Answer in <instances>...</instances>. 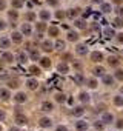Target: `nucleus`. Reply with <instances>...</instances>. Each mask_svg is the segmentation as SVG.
<instances>
[{"label":"nucleus","mask_w":123,"mask_h":131,"mask_svg":"<svg viewBox=\"0 0 123 131\" xmlns=\"http://www.w3.org/2000/svg\"><path fill=\"white\" fill-rule=\"evenodd\" d=\"M0 131H2V126H0Z\"/></svg>","instance_id":"57"},{"label":"nucleus","mask_w":123,"mask_h":131,"mask_svg":"<svg viewBox=\"0 0 123 131\" xmlns=\"http://www.w3.org/2000/svg\"><path fill=\"white\" fill-rule=\"evenodd\" d=\"M6 8V2H5V0H0V11H3Z\"/></svg>","instance_id":"39"},{"label":"nucleus","mask_w":123,"mask_h":131,"mask_svg":"<svg viewBox=\"0 0 123 131\" xmlns=\"http://www.w3.org/2000/svg\"><path fill=\"white\" fill-rule=\"evenodd\" d=\"M9 97H11L9 90H6V88H2V90H0V99H2V100H8Z\"/></svg>","instance_id":"3"},{"label":"nucleus","mask_w":123,"mask_h":131,"mask_svg":"<svg viewBox=\"0 0 123 131\" xmlns=\"http://www.w3.org/2000/svg\"><path fill=\"white\" fill-rule=\"evenodd\" d=\"M8 16H9V19H11V20H16L19 14H17L16 11H8Z\"/></svg>","instance_id":"28"},{"label":"nucleus","mask_w":123,"mask_h":131,"mask_svg":"<svg viewBox=\"0 0 123 131\" xmlns=\"http://www.w3.org/2000/svg\"><path fill=\"white\" fill-rule=\"evenodd\" d=\"M103 73H105V70H103V68H100V67L94 68V76H103Z\"/></svg>","instance_id":"19"},{"label":"nucleus","mask_w":123,"mask_h":131,"mask_svg":"<svg viewBox=\"0 0 123 131\" xmlns=\"http://www.w3.org/2000/svg\"><path fill=\"white\" fill-rule=\"evenodd\" d=\"M31 31H32V29H31V25H29V23H23V25H22V34L29 36Z\"/></svg>","instance_id":"6"},{"label":"nucleus","mask_w":123,"mask_h":131,"mask_svg":"<svg viewBox=\"0 0 123 131\" xmlns=\"http://www.w3.org/2000/svg\"><path fill=\"white\" fill-rule=\"evenodd\" d=\"M17 62H19V63H25V62H26V56H25L23 52L19 54V56H17Z\"/></svg>","instance_id":"22"},{"label":"nucleus","mask_w":123,"mask_h":131,"mask_svg":"<svg viewBox=\"0 0 123 131\" xmlns=\"http://www.w3.org/2000/svg\"><path fill=\"white\" fill-rule=\"evenodd\" d=\"M103 82L108 83V85H111V83H112V77H109V76H103Z\"/></svg>","instance_id":"35"},{"label":"nucleus","mask_w":123,"mask_h":131,"mask_svg":"<svg viewBox=\"0 0 123 131\" xmlns=\"http://www.w3.org/2000/svg\"><path fill=\"white\" fill-rule=\"evenodd\" d=\"M92 3H102V0H92Z\"/></svg>","instance_id":"53"},{"label":"nucleus","mask_w":123,"mask_h":131,"mask_svg":"<svg viewBox=\"0 0 123 131\" xmlns=\"http://www.w3.org/2000/svg\"><path fill=\"white\" fill-rule=\"evenodd\" d=\"M9 86L11 88H16L17 86V80H9Z\"/></svg>","instance_id":"43"},{"label":"nucleus","mask_w":123,"mask_h":131,"mask_svg":"<svg viewBox=\"0 0 123 131\" xmlns=\"http://www.w3.org/2000/svg\"><path fill=\"white\" fill-rule=\"evenodd\" d=\"M108 62H109V65H118V59L114 57V56H111V57L108 59Z\"/></svg>","instance_id":"23"},{"label":"nucleus","mask_w":123,"mask_h":131,"mask_svg":"<svg viewBox=\"0 0 123 131\" xmlns=\"http://www.w3.org/2000/svg\"><path fill=\"white\" fill-rule=\"evenodd\" d=\"M57 71L61 73V74H66V73L69 71V67H68L66 63H58V65H57Z\"/></svg>","instance_id":"1"},{"label":"nucleus","mask_w":123,"mask_h":131,"mask_svg":"<svg viewBox=\"0 0 123 131\" xmlns=\"http://www.w3.org/2000/svg\"><path fill=\"white\" fill-rule=\"evenodd\" d=\"M2 59H3L5 62H8V63H11V62H13V59H14V56H13L11 52H3V56H2Z\"/></svg>","instance_id":"12"},{"label":"nucleus","mask_w":123,"mask_h":131,"mask_svg":"<svg viewBox=\"0 0 123 131\" xmlns=\"http://www.w3.org/2000/svg\"><path fill=\"white\" fill-rule=\"evenodd\" d=\"M40 65H42L43 68H49L51 62H49V59H48V57H42V59H40Z\"/></svg>","instance_id":"13"},{"label":"nucleus","mask_w":123,"mask_h":131,"mask_svg":"<svg viewBox=\"0 0 123 131\" xmlns=\"http://www.w3.org/2000/svg\"><path fill=\"white\" fill-rule=\"evenodd\" d=\"M77 52H79V54H86V52H88V48H86L85 45H79V46H77Z\"/></svg>","instance_id":"17"},{"label":"nucleus","mask_w":123,"mask_h":131,"mask_svg":"<svg viewBox=\"0 0 123 131\" xmlns=\"http://www.w3.org/2000/svg\"><path fill=\"white\" fill-rule=\"evenodd\" d=\"M23 5V0H13V6L14 8H20Z\"/></svg>","instance_id":"26"},{"label":"nucleus","mask_w":123,"mask_h":131,"mask_svg":"<svg viewBox=\"0 0 123 131\" xmlns=\"http://www.w3.org/2000/svg\"><path fill=\"white\" fill-rule=\"evenodd\" d=\"M49 34H51V36H57V34H58V28H55V26L49 28Z\"/></svg>","instance_id":"31"},{"label":"nucleus","mask_w":123,"mask_h":131,"mask_svg":"<svg viewBox=\"0 0 123 131\" xmlns=\"http://www.w3.org/2000/svg\"><path fill=\"white\" fill-rule=\"evenodd\" d=\"M89 86L91 88H97V82L95 80H89Z\"/></svg>","instance_id":"44"},{"label":"nucleus","mask_w":123,"mask_h":131,"mask_svg":"<svg viewBox=\"0 0 123 131\" xmlns=\"http://www.w3.org/2000/svg\"><path fill=\"white\" fill-rule=\"evenodd\" d=\"M42 46H43V49L51 51V49H52V42H51V40H45V42L42 43Z\"/></svg>","instance_id":"14"},{"label":"nucleus","mask_w":123,"mask_h":131,"mask_svg":"<svg viewBox=\"0 0 123 131\" xmlns=\"http://www.w3.org/2000/svg\"><path fill=\"white\" fill-rule=\"evenodd\" d=\"M79 99H80V102H89V96H88L86 93H82V94L79 96Z\"/></svg>","instance_id":"20"},{"label":"nucleus","mask_w":123,"mask_h":131,"mask_svg":"<svg viewBox=\"0 0 123 131\" xmlns=\"http://www.w3.org/2000/svg\"><path fill=\"white\" fill-rule=\"evenodd\" d=\"M117 14H120V16H123V8H117Z\"/></svg>","instance_id":"50"},{"label":"nucleus","mask_w":123,"mask_h":131,"mask_svg":"<svg viewBox=\"0 0 123 131\" xmlns=\"http://www.w3.org/2000/svg\"><path fill=\"white\" fill-rule=\"evenodd\" d=\"M16 123L17 125H26L28 123V119L25 116H16Z\"/></svg>","instance_id":"9"},{"label":"nucleus","mask_w":123,"mask_h":131,"mask_svg":"<svg viewBox=\"0 0 123 131\" xmlns=\"http://www.w3.org/2000/svg\"><path fill=\"white\" fill-rule=\"evenodd\" d=\"M31 59H34V60H35V59H39V52L32 51V52H31Z\"/></svg>","instance_id":"42"},{"label":"nucleus","mask_w":123,"mask_h":131,"mask_svg":"<svg viewBox=\"0 0 123 131\" xmlns=\"http://www.w3.org/2000/svg\"><path fill=\"white\" fill-rule=\"evenodd\" d=\"M114 103L118 105V106H121V105H123V97H121V96H117V97L114 99Z\"/></svg>","instance_id":"24"},{"label":"nucleus","mask_w":123,"mask_h":131,"mask_svg":"<svg viewBox=\"0 0 123 131\" xmlns=\"http://www.w3.org/2000/svg\"><path fill=\"white\" fill-rule=\"evenodd\" d=\"M103 32H105V36H106V37H114V31H112L111 28H105V31H103Z\"/></svg>","instance_id":"21"},{"label":"nucleus","mask_w":123,"mask_h":131,"mask_svg":"<svg viewBox=\"0 0 123 131\" xmlns=\"http://www.w3.org/2000/svg\"><path fill=\"white\" fill-rule=\"evenodd\" d=\"M14 99H16L17 103H23V102H26V94L25 93H17Z\"/></svg>","instance_id":"5"},{"label":"nucleus","mask_w":123,"mask_h":131,"mask_svg":"<svg viewBox=\"0 0 123 131\" xmlns=\"http://www.w3.org/2000/svg\"><path fill=\"white\" fill-rule=\"evenodd\" d=\"M68 39H69V40H72V42H76V40L79 39V36H77V32L69 31V32H68Z\"/></svg>","instance_id":"16"},{"label":"nucleus","mask_w":123,"mask_h":131,"mask_svg":"<svg viewBox=\"0 0 123 131\" xmlns=\"http://www.w3.org/2000/svg\"><path fill=\"white\" fill-rule=\"evenodd\" d=\"M121 2V0H114V3H120Z\"/></svg>","instance_id":"56"},{"label":"nucleus","mask_w":123,"mask_h":131,"mask_svg":"<svg viewBox=\"0 0 123 131\" xmlns=\"http://www.w3.org/2000/svg\"><path fill=\"white\" fill-rule=\"evenodd\" d=\"M102 11L106 13V14L111 13V5H109V3H102Z\"/></svg>","instance_id":"18"},{"label":"nucleus","mask_w":123,"mask_h":131,"mask_svg":"<svg viewBox=\"0 0 123 131\" xmlns=\"http://www.w3.org/2000/svg\"><path fill=\"white\" fill-rule=\"evenodd\" d=\"M9 45H11V40L8 37H2V39H0V48H9Z\"/></svg>","instance_id":"7"},{"label":"nucleus","mask_w":123,"mask_h":131,"mask_svg":"<svg viewBox=\"0 0 123 131\" xmlns=\"http://www.w3.org/2000/svg\"><path fill=\"white\" fill-rule=\"evenodd\" d=\"M42 110L46 111V113L52 111V103H51V102H43V103H42Z\"/></svg>","instance_id":"10"},{"label":"nucleus","mask_w":123,"mask_h":131,"mask_svg":"<svg viewBox=\"0 0 123 131\" xmlns=\"http://www.w3.org/2000/svg\"><path fill=\"white\" fill-rule=\"evenodd\" d=\"M0 28H5V23H3L2 20H0Z\"/></svg>","instance_id":"54"},{"label":"nucleus","mask_w":123,"mask_h":131,"mask_svg":"<svg viewBox=\"0 0 123 131\" xmlns=\"http://www.w3.org/2000/svg\"><path fill=\"white\" fill-rule=\"evenodd\" d=\"M55 131H66V128H65V126H57Z\"/></svg>","instance_id":"49"},{"label":"nucleus","mask_w":123,"mask_h":131,"mask_svg":"<svg viewBox=\"0 0 123 131\" xmlns=\"http://www.w3.org/2000/svg\"><path fill=\"white\" fill-rule=\"evenodd\" d=\"M76 26L77 28H85L86 26V23H85V20L82 19V20H76Z\"/></svg>","instance_id":"27"},{"label":"nucleus","mask_w":123,"mask_h":131,"mask_svg":"<svg viewBox=\"0 0 123 131\" xmlns=\"http://www.w3.org/2000/svg\"><path fill=\"white\" fill-rule=\"evenodd\" d=\"M37 29H39V31L42 32V31L45 29V23H37Z\"/></svg>","instance_id":"41"},{"label":"nucleus","mask_w":123,"mask_h":131,"mask_svg":"<svg viewBox=\"0 0 123 131\" xmlns=\"http://www.w3.org/2000/svg\"><path fill=\"white\" fill-rule=\"evenodd\" d=\"M118 42H120V43H123V34H120V36H118Z\"/></svg>","instance_id":"51"},{"label":"nucleus","mask_w":123,"mask_h":131,"mask_svg":"<svg viewBox=\"0 0 123 131\" xmlns=\"http://www.w3.org/2000/svg\"><path fill=\"white\" fill-rule=\"evenodd\" d=\"M117 125H118L120 128H123V122H117Z\"/></svg>","instance_id":"52"},{"label":"nucleus","mask_w":123,"mask_h":131,"mask_svg":"<svg viewBox=\"0 0 123 131\" xmlns=\"http://www.w3.org/2000/svg\"><path fill=\"white\" fill-rule=\"evenodd\" d=\"M22 40H23V34L22 32H13V42L20 43Z\"/></svg>","instance_id":"8"},{"label":"nucleus","mask_w":123,"mask_h":131,"mask_svg":"<svg viewBox=\"0 0 123 131\" xmlns=\"http://www.w3.org/2000/svg\"><path fill=\"white\" fill-rule=\"evenodd\" d=\"M85 16H86V17L91 16V8H86V9H85Z\"/></svg>","instance_id":"47"},{"label":"nucleus","mask_w":123,"mask_h":131,"mask_svg":"<svg viewBox=\"0 0 123 131\" xmlns=\"http://www.w3.org/2000/svg\"><path fill=\"white\" fill-rule=\"evenodd\" d=\"M95 128H97V129H102V128H103V123H102V122H97V123H95Z\"/></svg>","instance_id":"46"},{"label":"nucleus","mask_w":123,"mask_h":131,"mask_svg":"<svg viewBox=\"0 0 123 131\" xmlns=\"http://www.w3.org/2000/svg\"><path fill=\"white\" fill-rule=\"evenodd\" d=\"M40 17H42L43 20H48V19H49V13H48V11H42V13H40Z\"/></svg>","instance_id":"30"},{"label":"nucleus","mask_w":123,"mask_h":131,"mask_svg":"<svg viewBox=\"0 0 123 131\" xmlns=\"http://www.w3.org/2000/svg\"><path fill=\"white\" fill-rule=\"evenodd\" d=\"M77 11H79V9H69V13H68V14H69L71 17H76V16H77Z\"/></svg>","instance_id":"40"},{"label":"nucleus","mask_w":123,"mask_h":131,"mask_svg":"<svg viewBox=\"0 0 123 131\" xmlns=\"http://www.w3.org/2000/svg\"><path fill=\"white\" fill-rule=\"evenodd\" d=\"M54 46H55L57 49H63V48H65V42H61V40H57Z\"/></svg>","instance_id":"25"},{"label":"nucleus","mask_w":123,"mask_h":131,"mask_svg":"<svg viewBox=\"0 0 123 131\" xmlns=\"http://www.w3.org/2000/svg\"><path fill=\"white\" fill-rule=\"evenodd\" d=\"M91 59H92L94 62H102V60H103V54L99 52V51H94V52L91 54Z\"/></svg>","instance_id":"4"},{"label":"nucleus","mask_w":123,"mask_h":131,"mask_svg":"<svg viewBox=\"0 0 123 131\" xmlns=\"http://www.w3.org/2000/svg\"><path fill=\"white\" fill-rule=\"evenodd\" d=\"M115 79H118V80H123V71H121V70L115 71Z\"/></svg>","instance_id":"33"},{"label":"nucleus","mask_w":123,"mask_h":131,"mask_svg":"<svg viewBox=\"0 0 123 131\" xmlns=\"http://www.w3.org/2000/svg\"><path fill=\"white\" fill-rule=\"evenodd\" d=\"M29 73H32V74H40V70H39L37 67H31V68H29Z\"/></svg>","instance_id":"34"},{"label":"nucleus","mask_w":123,"mask_h":131,"mask_svg":"<svg viewBox=\"0 0 123 131\" xmlns=\"http://www.w3.org/2000/svg\"><path fill=\"white\" fill-rule=\"evenodd\" d=\"M74 80L79 82V83H82V82H83V76H82V74H77V76L74 77Z\"/></svg>","instance_id":"37"},{"label":"nucleus","mask_w":123,"mask_h":131,"mask_svg":"<svg viewBox=\"0 0 123 131\" xmlns=\"http://www.w3.org/2000/svg\"><path fill=\"white\" fill-rule=\"evenodd\" d=\"M114 25H115V26H123V20H121V19H118V17H117V19H115V20H114Z\"/></svg>","instance_id":"36"},{"label":"nucleus","mask_w":123,"mask_h":131,"mask_svg":"<svg viewBox=\"0 0 123 131\" xmlns=\"http://www.w3.org/2000/svg\"><path fill=\"white\" fill-rule=\"evenodd\" d=\"M112 120H114V116H112L111 113H105V114H103V122H105V123H111Z\"/></svg>","instance_id":"11"},{"label":"nucleus","mask_w":123,"mask_h":131,"mask_svg":"<svg viewBox=\"0 0 123 131\" xmlns=\"http://www.w3.org/2000/svg\"><path fill=\"white\" fill-rule=\"evenodd\" d=\"M51 123H52V122H51V119H48V117L40 119V125H42V126H46V128H48V126H51Z\"/></svg>","instance_id":"15"},{"label":"nucleus","mask_w":123,"mask_h":131,"mask_svg":"<svg viewBox=\"0 0 123 131\" xmlns=\"http://www.w3.org/2000/svg\"><path fill=\"white\" fill-rule=\"evenodd\" d=\"M72 114H74V116H82V114H83V108H74Z\"/></svg>","instance_id":"29"},{"label":"nucleus","mask_w":123,"mask_h":131,"mask_svg":"<svg viewBox=\"0 0 123 131\" xmlns=\"http://www.w3.org/2000/svg\"><path fill=\"white\" fill-rule=\"evenodd\" d=\"M9 131H19V129H17V128H11Z\"/></svg>","instance_id":"55"},{"label":"nucleus","mask_w":123,"mask_h":131,"mask_svg":"<svg viewBox=\"0 0 123 131\" xmlns=\"http://www.w3.org/2000/svg\"><path fill=\"white\" fill-rule=\"evenodd\" d=\"M26 86H28L29 90H37V86H39V82H37L35 79H28V82H26Z\"/></svg>","instance_id":"2"},{"label":"nucleus","mask_w":123,"mask_h":131,"mask_svg":"<svg viewBox=\"0 0 123 131\" xmlns=\"http://www.w3.org/2000/svg\"><path fill=\"white\" fill-rule=\"evenodd\" d=\"M5 117H6V114H5V111H3V110H0V120H3Z\"/></svg>","instance_id":"45"},{"label":"nucleus","mask_w":123,"mask_h":131,"mask_svg":"<svg viewBox=\"0 0 123 131\" xmlns=\"http://www.w3.org/2000/svg\"><path fill=\"white\" fill-rule=\"evenodd\" d=\"M48 3L52 5V6H55V5H57V0H48Z\"/></svg>","instance_id":"48"},{"label":"nucleus","mask_w":123,"mask_h":131,"mask_svg":"<svg viewBox=\"0 0 123 131\" xmlns=\"http://www.w3.org/2000/svg\"><path fill=\"white\" fill-rule=\"evenodd\" d=\"M55 99H57V102H63L65 100V96L63 94H55Z\"/></svg>","instance_id":"38"},{"label":"nucleus","mask_w":123,"mask_h":131,"mask_svg":"<svg viewBox=\"0 0 123 131\" xmlns=\"http://www.w3.org/2000/svg\"><path fill=\"white\" fill-rule=\"evenodd\" d=\"M86 123L85 122H77V129H86Z\"/></svg>","instance_id":"32"}]
</instances>
